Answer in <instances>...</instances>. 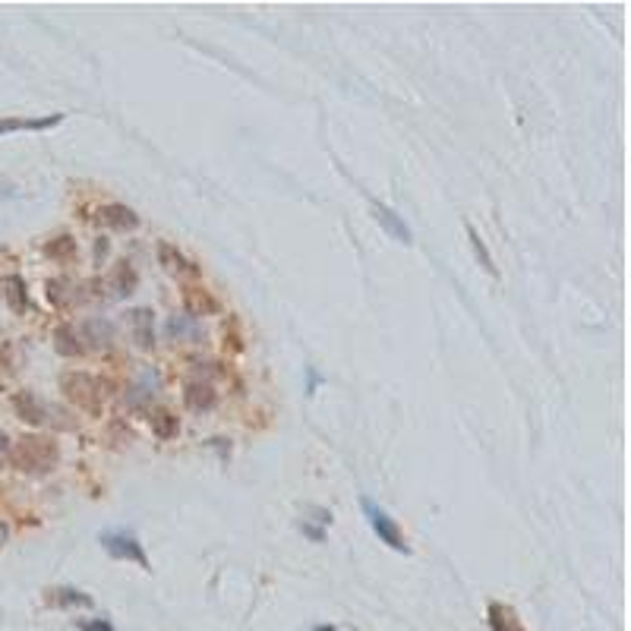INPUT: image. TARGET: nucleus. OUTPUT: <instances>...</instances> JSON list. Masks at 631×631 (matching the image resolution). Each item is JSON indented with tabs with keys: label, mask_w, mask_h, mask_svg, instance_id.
I'll list each match as a JSON object with an SVG mask.
<instances>
[{
	"label": "nucleus",
	"mask_w": 631,
	"mask_h": 631,
	"mask_svg": "<svg viewBox=\"0 0 631 631\" xmlns=\"http://www.w3.org/2000/svg\"><path fill=\"white\" fill-rule=\"evenodd\" d=\"M10 461L22 473H48L58 467L60 449L48 435H22L19 442L10 449Z\"/></svg>",
	"instance_id": "f257e3e1"
},
{
	"label": "nucleus",
	"mask_w": 631,
	"mask_h": 631,
	"mask_svg": "<svg viewBox=\"0 0 631 631\" xmlns=\"http://www.w3.org/2000/svg\"><path fill=\"white\" fill-rule=\"evenodd\" d=\"M108 389L111 385L104 382V379L92 376V373H82V370H73L60 376V392L76 407L88 411V414H102L104 401H108Z\"/></svg>",
	"instance_id": "f03ea898"
},
{
	"label": "nucleus",
	"mask_w": 631,
	"mask_h": 631,
	"mask_svg": "<svg viewBox=\"0 0 631 631\" xmlns=\"http://www.w3.org/2000/svg\"><path fill=\"white\" fill-rule=\"evenodd\" d=\"M360 508H363V515H366V521H370L373 534L379 537V543H385L389 550H395V552H411L404 530L398 527V521H395V518L389 515L382 505H376L373 499H366V496H363Z\"/></svg>",
	"instance_id": "7ed1b4c3"
},
{
	"label": "nucleus",
	"mask_w": 631,
	"mask_h": 631,
	"mask_svg": "<svg viewBox=\"0 0 631 631\" xmlns=\"http://www.w3.org/2000/svg\"><path fill=\"white\" fill-rule=\"evenodd\" d=\"M98 543H102V550L108 552L111 559H117V562H136L142 572H152V566H149V556H145L142 543H139V537L133 534V530H104L102 537H98Z\"/></svg>",
	"instance_id": "20e7f679"
},
{
	"label": "nucleus",
	"mask_w": 631,
	"mask_h": 631,
	"mask_svg": "<svg viewBox=\"0 0 631 631\" xmlns=\"http://www.w3.org/2000/svg\"><path fill=\"white\" fill-rule=\"evenodd\" d=\"M95 218H98V225L111 227V231H120V234L136 231V227L142 225L136 212H133L130 205H124V203H108V205H102V209L95 212Z\"/></svg>",
	"instance_id": "39448f33"
},
{
	"label": "nucleus",
	"mask_w": 631,
	"mask_h": 631,
	"mask_svg": "<svg viewBox=\"0 0 631 631\" xmlns=\"http://www.w3.org/2000/svg\"><path fill=\"white\" fill-rule=\"evenodd\" d=\"M183 404H187V411H193V414H209L212 407L218 404L215 385H212L209 379H193V382H187V389H183Z\"/></svg>",
	"instance_id": "423d86ee"
},
{
	"label": "nucleus",
	"mask_w": 631,
	"mask_h": 631,
	"mask_svg": "<svg viewBox=\"0 0 631 631\" xmlns=\"http://www.w3.org/2000/svg\"><path fill=\"white\" fill-rule=\"evenodd\" d=\"M130 335L133 342H136V348L149 350L155 348V312L152 306H136V310H130Z\"/></svg>",
	"instance_id": "0eeeda50"
},
{
	"label": "nucleus",
	"mask_w": 631,
	"mask_h": 631,
	"mask_svg": "<svg viewBox=\"0 0 631 631\" xmlns=\"http://www.w3.org/2000/svg\"><path fill=\"white\" fill-rule=\"evenodd\" d=\"M66 114H48V117H0V136L7 133H19V130H32V133H44L54 130L58 124H64Z\"/></svg>",
	"instance_id": "6e6552de"
},
{
	"label": "nucleus",
	"mask_w": 631,
	"mask_h": 631,
	"mask_svg": "<svg viewBox=\"0 0 631 631\" xmlns=\"http://www.w3.org/2000/svg\"><path fill=\"white\" fill-rule=\"evenodd\" d=\"M13 411L19 420L32 423V427H42L48 423V404L38 398L35 392H16L13 395Z\"/></svg>",
	"instance_id": "1a4fd4ad"
},
{
	"label": "nucleus",
	"mask_w": 631,
	"mask_h": 631,
	"mask_svg": "<svg viewBox=\"0 0 631 631\" xmlns=\"http://www.w3.org/2000/svg\"><path fill=\"white\" fill-rule=\"evenodd\" d=\"M0 294L7 300V306L22 316V312H29L32 300H29V288H26V278L22 275H4L0 278Z\"/></svg>",
	"instance_id": "9d476101"
},
{
	"label": "nucleus",
	"mask_w": 631,
	"mask_h": 631,
	"mask_svg": "<svg viewBox=\"0 0 631 631\" xmlns=\"http://www.w3.org/2000/svg\"><path fill=\"white\" fill-rule=\"evenodd\" d=\"M155 253H158V262L165 265V272H171V275H199L196 262H189L187 256L174 247V243L161 240L158 247H155Z\"/></svg>",
	"instance_id": "9b49d317"
},
{
	"label": "nucleus",
	"mask_w": 631,
	"mask_h": 631,
	"mask_svg": "<svg viewBox=\"0 0 631 631\" xmlns=\"http://www.w3.org/2000/svg\"><path fill=\"white\" fill-rule=\"evenodd\" d=\"M373 218H376L379 225H382V231L389 234V237L398 240V243H411V240H414V234H411V227L404 225V218H401L398 212L389 209V205L373 203Z\"/></svg>",
	"instance_id": "f8f14e48"
},
{
	"label": "nucleus",
	"mask_w": 631,
	"mask_h": 631,
	"mask_svg": "<svg viewBox=\"0 0 631 631\" xmlns=\"http://www.w3.org/2000/svg\"><path fill=\"white\" fill-rule=\"evenodd\" d=\"M332 524V512L319 505H306L304 515H300V530L304 537H310L312 543H322L326 540V527Z\"/></svg>",
	"instance_id": "ddd939ff"
},
{
	"label": "nucleus",
	"mask_w": 631,
	"mask_h": 631,
	"mask_svg": "<svg viewBox=\"0 0 631 631\" xmlns=\"http://www.w3.org/2000/svg\"><path fill=\"white\" fill-rule=\"evenodd\" d=\"M108 288H111L114 297H130V294H136L139 272L133 269V262H127V259L117 262L114 272H111V278H108Z\"/></svg>",
	"instance_id": "4468645a"
},
{
	"label": "nucleus",
	"mask_w": 631,
	"mask_h": 631,
	"mask_svg": "<svg viewBox=\"0 0 631 631\" xmlns=\"http://www.w3.org/2000/svg\"><path fill=\"white\" fill-rule=\"evenodd\" d=\"M80 338L92 344V348L104 350V348H111V344H114V326H111L108 319H102V316H95V319L82 322Z\"/></svg>",
	"instance_id": "2eb2a0df"
},
{
	"label": "nucleus",
	"mask_w": 631,
	"mask_h": 631,
	"mask_svg": "<svg viewBox=\"0 0 631 631\" xmlns=\"http://www.w3.org/2000/svg\"><path fill=\"white\" fill-rule=\"evenodd\" d=\"M167 338L171 342H199L203 338V326H199V319H193L189 312H181V316H171L165 326Z\"/></svg>",
	"instance_id": "dca6fc26"
},
{
	"label": "nucleus",
	"mask_w": 631,
	"mask_h": 631,
	"mask_svg": "<svg viewBox=\"0 0 631 631\" xmlns=\"http://www.w3.org/2000/svg\"><path fill=\"white\" fill-rule=\"evenodd\" d=\"M487 622L493 631H524V622L508 603H489L487 606Z\"/></svg>",
	"instance_id": "f3484780"
},
{
	"label": "nucleus",
	"mask_w": 631,
	"mask_h": 631,
	"mask_svg": "<svg viewBox=\"0 0 631 631\" xmlns=\"http://www.w3.org/2000/svg\"><path fill=\"white\" fill-rule=\"evenodd\" d=\"M54 350H58L60 357H82V350H86V344H82L80 332H76V326H70V322H64V326L54 328Z\"/></svg>",
	"instance_id": "a211bd4d"
},
{
	"label": "nucleus",
	"mask_w": 631,
	"mask_h": 631,
	"mask_svg": "<svg viewBox=\"0 0 631 631\" xmlns=\"http://www.w3.org/2000/svg\"><path fill=\"white\" fill-rule=\"evenodd\" d=\"M155 389H158V376L145 370L142 376H139L136 382L127 389V404H130V407H145L149 401L155 398Z\"/></svg>",
	"instance_id": "6ab92c4d"
},
{
	"label": "nucleus",
	"mask_w": 631,
	"mask_h": 631,
	"mask_svg": "<svg viewBox=\"0 0 631 631\" xmlns=\"http://www.w3.org/2000/svg\"><path fill=\"white\" fill-rule=\"evenodd\" d=\"M149 423H152V435L161 439V442H167V439H174L181 433V420L167 407H155L152 414H149Z\"/></svg>",
	"instance_id": "aec40b11"
},
{
	"label": "nucleus",
	"mask_w": 631,
	"mask_h": 631,
	"mask_svg": "<svg viewBox=\"0 0 631 631\" xmlns=\"http://www.w3.org/2000/svg\"><path fill=\"white\" fill-rule=\"evenodd\" d=\"M48 600H51L54 606H60V610H73V606L92 610V606H95L92 596L82 594V590H76V588H54V590H48Z\"/></svg>",
	"instance_id": "412c9836"
},
{
	"label": "nucleus",
	"mask_w": 631,
	"mask_h": 631,
	"mask_svg": "<svg viewBox=\"0 0 631 631\" xmlns=\"http://www.w3.org/2000/svg\"><path fill=\"white\" fill-rule=\"evenodd\" d=\"M44 294H48V300L54 306H66L76 300V284L70 278H51V281L44 284Z\"/></svg>",
	"instance_id": "4be33fe9"
},
{
	"label": "nucleus",
	"mask_w": 631,
	"mask_h": 631,
	"mask_svg": "<svg viewBox=\"0 0 631 631\" xmlns=\"http://www.w3.org/2000/svg\"><path fill=\"white\" fill-rule=\"evenodd\" d=\"M183 304H187V312L193 316V319H199V316H209V312L218 310L215 300H212L209 294H205V290H196V288L183 294Z\"/></svg>",
	"instance_id": "5701e85b"
},
{
	"label": "nucleus",
	"mask_w": 631,
	"mask_h": 631,
	"mask_svg": "<svg viewBox=\"0 0 631 631\" xmlns=\"http://www.w3.org/2000/svg\"><path fill=\"white\" fill-rule=\"evenodd\" d=\"M467 240H471V250H473V256H477V262L483 265V272H489L493 278H499V269H496V262H493V253H489V247L480 240V234H477V227H471L467 225Z\"/></svg>",
	"instance_id": "b1692460"
},
{
	"label": "nucleus",
	"mask_w": 631,
	"mask_h": 631,
	"mask_svg": "<svg viewBox=\"0 0 631 631\" xmlns=\"http://www.w3.org/2000/svg\"><path fill=\"white\" fill-rule=\"evenodd\" d=\"M44 253L58 262H70L73 256H76V240H73L70 234H58V237H51L44 243Z\"/></svg>",
	"instance_id": "393cba45"
},
{
	"label": "nucleus",
	"mask_w": 631,
	"mask_h": 631,
	"mask_svg": "<svg viewBox=\"0 0 631 631\" xmlns=\"http://www.w3.org/2000/svg\"><path fill=\"white\" fill-rule=\"evenodd\" d=\"M80 631H114V625H111V619H82Z\"/></svg>",
	"instance_id": "a878e982"
},
{
	"label": "nucleus",
	"mask_w": 631,
	"mask_h": 631,
	"mask_svg": "<svg viewBox=\"0 0 631 631\" xmlns=\"http://www.w3.org/2000/svg\"><path fill=\"white\" fill-rule=\"evenodd\" d=\"M205 445H209V449H215L221 458L231 455V442H227V439H209V442H205Z\"/></svg>",
	"instance_id": "bb28decb"
},
{
	"label": "nucleus",
	"mask_w": 631,
	"mask_h": 631,
	"mask_svg": "<svg viewBox=\"0 0 631 631\" xmlns=\"http://www.w3.org/2000/svg\"><path fill=\"white\" fill-rule=\"evenodd\" d=\"M319 382H322V376L316 370H306V395H312L316 389H319Z\"/></svg>",
	"instance_id": "cd10ccee"
},
{
	"label": "nucleus",
	"mask_w": 631,
	"mask_h": 631,
	"mask_svg": "<svg viewBox=\"0 0 631 631\" xmlns=\"http://www.w3.org/2000/svg\"><path fill=\"white\" fill-rule=\"evenodd\" d=\"M104 256H108V240H104V237H98V243H95V262H98V265H102V262H104Z\"/></svg>",
	"instance_id": "c85d7f7f"
},
{
	"label": "nucleus",
	"mask_w": 631,
	"mask_h": 631,
	"mask_svg": "<svg viewBox=\"0 0 631 631\" xmlns=\"http://www.w3.org/2000/svg\"><path fill=\"white\" fill-rule=\"evenodd\" d=\"M10 449H13V442H10V435L4 433V429H0V458H7Z\"/></svg>",
	"instance_id": "c756f323"
},
{
	"label": "nucleus",
	"mask_w": 631,
	"mask_h": 631,
	"mask_svg": "<svg viewBox=\"0 0 631 631\" xmlns=\"http://www.w3.org/2000/svg\"><path fill=\"white\" fill-rule=\"evenodd\" d=\"M7 540V524H0V543Z\"/></svg>",
	"instance_id": "7c9ffc66"
},
{
	"label": "nucleus",
	"mask_w": 631,
	"mask_h": 631,
	"mask_svg": "<svg viewBox=\"0 0 631 631\" xmlns=\"http://www.w3.org/2000/svg\"><path fill=\"white\" fill-rule=\"evenodd\" d=\"M312 631H335V625H316Z\"/></svg>",
	"instance_id": "2f4dec72"
}]
</instances>
